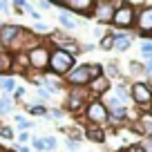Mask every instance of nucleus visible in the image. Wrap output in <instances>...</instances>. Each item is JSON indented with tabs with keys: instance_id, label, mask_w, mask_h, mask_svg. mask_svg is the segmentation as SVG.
<instances>
[{
	"instance_id": "obj_1",
	"label": "nucleus",
	"mask_w": 152,
	"mask_h": 152,
	"mask_svg": "<svg viewBox=\"0 0 152 152\" xmlns=\"http://www.w3.org/2000/svg\"><path fill=\"white\" fill-rule=\"evenodd\" d=\"M76 65H78V63H76L74 56L65 54L63 49L52 47V52H49V69H47V74L56 76V78H65Z\"/></svg>"
},
{
	"instance_id": "obj_2",
	"label": "nucleus",
	"mask_w": 152,
	"mask_h": 152,
	"mask_svg": "<svg viewBox=\"0 0 152 152\" xmlns=\"http://www.w3.org/2000/svg\"><path fill=\"white\" fill-rule=\"evenodd\" d=\"M116 11L112 18V27L114 29H134L137 23V9L141 7V2H114Z\"/></svg>"
},
{
	"instance_id": "obj_3",
	"label": "nucleus",
	"mask_w": 152,
	"mask_h": 152,
	"mask_svg": "<svg viewBox=\"0 0 152 152\" xmlns=\"http://www.w3.org/2000/svg\"><path fill=\"white\" fill-rule=\"evenodd\" d=\"M49 52H52V47H49L47 43H43V40L38 45H34V47L27 52L29 69L38 72V74H47V69H49Z\"/></svg>"
},
{
	"instance_id": "obj_4",
	"label": "nucleus",
	"mask_w": 152,
	"mask_h": 152,
	"mask_svg": "<svg viewBox=\"0 0 152 152\" xmlns=\"http://www.w3.org/2000/svg\"><path fill=\"white\" fill-rule=\"evenodd\" d=\"M90 92L87 87H67V94H65V110L69 114H76V116H81L85 105L90 103Z\"/></svg>"
},
{
	"instance_id": "obj_5",
	"label": "nucleus",
	"mask_w": 152,
	"mask_h": 152,
	"mask_svg": "<svg viewBox=\"0 0 152 152\" xmlns=\"http://www.w3.org/2000/svg\"><path fill=\"white\" fill-rule=\"evenodd\" d=\"M81 119H87V125H99V128H103L105 123H107L110 119V112L107 107L103 105V101L101 99H90V103L85 105V110H83Z\"/></svg>"
},
{
	"instance_id": "obj_6",
	"label": "nucleus",
	"mask_w": 152,
	"mask_h": 152,
	"mask_svg": "<svg viewBox=\"0 0 152 152\" xmlns=\"http://www.w3.org/2000/svg\"><path fill=\"white\" fill-rule=\"evenodd\" d=\"M130 101L137 105V110H150L152 105V87L143 81L130 83Z\"/></svg>"
},
{
	"instance_id": "obj_7",
	"label": "nucleus",
	"mask_w": 152,
	"mask_h": 152,
	"mask_svg": "<svg viewBox=\"0 0 152 152\" xmlns=\"http://www.w3.org/2000/svg\"><path fill=\"white\" fill-rule=\"evenodd\" d=\"M134 29L141 38H148L152 34V5L145 2L137 9V23H134Z\"/></svg>"
},
{
	"instance_id": "obj_8",
	"label": "nucleus",
	"mask_w": 152,
	"mask_h": 152,
	"mask_svg": "<svg viewBox=\"0 0 152 152\" xmlns=\"http://www.w3.org/2000/svg\"><path fill=\"white\" fill-rule=\"evenodd\" d=\"M114 11H116V5L112 0H94V9H92V18L99 25H112Z\"/></svg>"
},
{
	"instance_id": "obj_9",
	"label": "nucleus",
	"mask_w": 152,
	"mask_h": 152,
	"mask_svg": "<svg viewBox=\"0 0 152 152\" xmlns=\"http://www.w3.org/2000/svg\"><path fill=\"white\" fill-rule=\"evenodd\" d=\"M67 87H87L90 85V72H87V63H78L69 74L65 76Z\"/></svg>"
},
{
	"instance_id": "obj_10",
	"label": "nucleus",
	"mask_w": 152,
	"mask_h": 152,
	"mask_svg": "<svg viewBox=\"0 0 152 152\" xmlns=\"http://www.w3.org/2000/svg\"><path fill=\"white\" fill-rule=\"evenodd\" d=\"M130 128L141 137H152V110H139L137 119L130 123Z\"/></svg>"
},
{
	"instance_id": "obj_11",
	"label": "nucleus",
	"mask_w": 152,
	"mask_h": 152,
	"mask_svg": "<svg viewBox=\"0 0 152 152\" xmlns=\"http://www.w3.org/2000/svg\"><path fill=\"white\" fill-rule=\"evenodd\" d=\"M25 31V27H20V25H14V23H5L0 25V43H2V47L9 49L11 45L16 43L20 38V34Z\"/></svg>"
},
{
	"instance_id": "obj_12",
	"label": "nucleus",
	"mask_w": 152,
	"mask_h": 152,
	"mask_svg": "<svg viewBox=\"0 0 152 152\" xmlns=\"http://www.w3.org/2000/svg\"><path fill=\"white\" fill-rule=\"evenodd\" d=\"M110 87H112V83H110L105 76H99V78H92L90 81L87 92H90L92 99H103L105 94H110Z\"/></svg>"
},
{
	"instance_id": "obj_13",
	"label": "nucleus",
	"mask_w": 152,
	"mask_h": 152,
	"mask_svg": "<svg viewBox=\"0 0 152 152\" xmlns=\"http://www.w3.org/2000/svg\"><path fill=\"white\" fill-rule=\"evenodd\" d=\"M112 34V38H114V52L116 54H125L130 47H132V43H134V36L132 34H128V31H110Z\"/></svg>"
},
{
	"instance_id": "obj_14",
	"label": "nucleus",
	"mask_w": 152,
	"mask_h": 152,
	"mask_svg": "<svg viewBox=\"0 0 152 152\" xmlns=\"http://www.w3.org/2000/svg\"><path fill=\"white\" fill-rule=\"evenodd\" d=\"M14 74V56H11L9 49H2L0 52V78Z\"/></svg>"
},
{
	"instance_id": "obj_15",
	"label": "nucleus",
	"mask_w": 152,
	"mask_h": 152,
	"mask_svg": "<svg viewBox=\"0 0 152 152\" xmlns=\"http://www.w3.org/2000/svg\"><path fill=\"white\" fill-rule=\"evenodd\" d=\"M83 137H85L87 141H92V143H99V145H103L107 134H105V130L99 128V125H87L85 132H83Z\"/></svg>"
},
{
	"instance_id": "obj_16",
	"label": "nucleus",
	"mask_w": 152,
	"mask_h": 152,
	"mask_svg": "<svg viewBox=\"0 0 152 152\" xmlns=\"http://www.w3.org/2000/svg\"><path fill=\"white\" fill-rule=\"evenodd\" d=\"M112 87H114L112 94L119 99V103L123 105V107H128V103H130V85H125V83H112Z\"/></svg>"
},
{
	"instance_id": "obj_17",
	"label": "nucleus",
	"mask_w": 152,
	"mask_h": 152,
	"mask_svg": "<svg viewBox=\"0 0 152 152\" xmlns=\"http://www.w3.org/2000/svg\"><path fill=\"white\" fill-rule=\"evenodd\" d=\"M103 76L107 78L110 83H112V78L116 81V78H121V69L116 63H103Z\"/></svg>"
},
{
	"instance_id": "obj_18",
	"label": "nucleus",
	"mask_w": 152,
	"mask_h": 152,
	"mask_svg": "<svg viewBox=\"0 0 152 152\" xmlns=\"http://www.w3.org/2000/svg\"><path fill=\"white\" fill-rule=\"evenodd\" d=\"M58 23H61L65 29H76V20H74V16H72L67 9L58 11Z\"/></svg>"
},
{
	"instance_id": "obj_19",
	"label": "nucleus",
	"mask_w": 152,
	"mask_h": 152,
	"mask_svg": "<svg viewBox=\"0 0 152 152\" xmlns=\"http://www.w3.org/2000/svg\"><path fill=\"white\" fill-rule=\"evenodd\" d=\"M16 78L14 76H5V78H0V92H5V96L7 94H14L16 92Z\"/></svg>"
},
{
	"instance_id": "obj_20",
	"label": "nucleus",
	"mask_w": 152,
	"mask_h": 152,
	"mask_svg": "<svg viewBox=\"0 0 152 152\" xmlns=\"http://www.w3.org/2000/svg\"><path fill=\"white\" fill-rule=\"evenodd\" d=\"M139 52H141V56H143V61H145V63L152 61V40H150V38H143V40H141Z\"/></svg>"
},
{
	"instance_id": "obj_21",
	"label": "nucleus",
	"mask_w": 152,
	"mask_h": 152,
	"mask_svg": "<svg viewBox=\"0 0 152 152\" xmlns=\"http://www.w3.org/2000/svg\"><path fill=\"white\" fill-rule=\"evenodd\" d=\"M99 49H103V52H114V38L112 34H105L103 38H101V43H99Z\"/></svg>"
},
{
	"instance_id": "obj_22",
	"label": "nucleus",
	"mask_w": 152,
	"mask_h": 152,
	"mask_svg": "<svg viewBox=\"0 0 152 152\" xmlns=\"http://www.w3.org/2000/svg\"><path fill=\"white\" fill-rule=\"evenodd\" d=\"M27 112L31 114V116H47L49 110L45 107L43 103H36V105H27Z\"/></svg>"
},
{
	"instance_id": "obj_23",
	"label": "nucleus",
	"mask_w": 152,
	"mask_h": 152,
	"mask_svg": "<svg viewBox=\"0 0 152 152\" xmlns=\"http://www.w3.org/2000/svg\"><path fill=\"white\" fill-rule=\"evenodd\" d=\"M87 72H90V81L103 76V63H87Z\"/></svg>"
},
{
	"instance_id": "obj_24",
	"label": "nucleus",
	"mask_w": 152,
	"mask_h": 152,
	"mask_svg": "<svg viewBox=\"0 0 152 152\" xmlns=\"http://www.w3.org/2000/svg\"><path fill=\"white\" fill-rule=\"evenodd\" d=\"M14 121H16V125H18L20 130H23V132H29V130L34 128V123L29 119H25V116H20V114H16L14 116Z\"/></svg>"
},
{
	"instance_id": "obj_25",
	"label": "nucleus",
	"mask_w": 152,
	"mask_h": 152,
	"mask_svg": "<svg viewBox=\"0 0 152 152\" xmlns=\"http://www.w3.org/2000/svg\"><path fill=\"white\" fill-rule=\"evenodd\" d=\"M11 110H14V101L9 99V96H0V114H9Z\"/></svg>"
},
{
	"instance_id": "obj_26",
	"label": "nucleus",
	"mask_w": 152,
	"mask_h": 152,
	"mask_svg": "<svg viewBox=\"0 0 152 152\" xmlns=\"http://www.w3.org/2000/svg\"><path fill=\"white\" fill-rule=\"evenodd\" d=\"M0 139H2V141H14L16 134H14V130H11L9 125H0Z\"/></svg>"
},
{
	"instance_id": "obj_27",
	"label": "nucleus",
	"mask_w": 152,
	"mask_h": 152,
	"mask_svg": "<svg viewBox=\"0 0 152 152\" xmlns=\"http://www.w3.org/2000/svg\"><path fill=\"white\" fill-rule=\"evenodd\" d=\"M130 74H132V76H145V69H143V63H139V61H132V63H130Z\"/></svg>"
},
{
	"instance_id": "obj_28",
	"label": "nucleus",
	"mask_w": 152,
	"mask_h": 152,
	"mask_svg": "<svg viewBox=\"0 0 152 152\" xmlns=\"http://www.w3.org/2000/svg\"><path fill=\"white\" fill-rule=\"evenodd\" d=\"M40 139H43V143H45V152H54L58 148V143H56L54 137H40Z\"/></svg>"
},
{
	"instance_id": "obj_29",
	"label": "nucleus",
	"mask_w": 152,
	"mask_h": 152,
	"mask_svg": "<svg viewBox=\"0 0 152 152\" xmlns=\"http://www.w3.org/2000/svg\"><path fill=\"white\" fill-rule=\"evenodd\" d=\"M29 148H34L36 152H45V143H43L40 137H31V145H29Z\"/></svg>"
},
{
	"instance_id": "obj_30",
	"label": "nucleus",
	"mask_w": 152,
	"mask_h": 152,
	"mask_svg": "<svg viewBox=\"0 0 152 152\" xmlns=\"http://www.w3.org/2000/svg\"><path fill=\"white\" fill-rule=\"evenodd\" d=\"M25 14H27V16H29L31 20H36V23H40V20H43V14H40V11H36L34 7H29V9L25 11Z\"/></svg>"
},
{
	"instance_id": "obj_31",
	"label": "nucleus",
	"mask_w": 152,
	"mask_h": 152,
	"mask_svg": "<svg viewBox=\"0 0 152 152\" xmlns=\"http://www.w3.org/2000/svg\"><path fill=\"white\" fill-rule=\"evenodd\" d=\"M139 145H141V148H143L145 152H152V137H143Z\"/></svg>"
},
{
	"instance_id": "obj_32",
	"label": "nucleus",
	"mask_w": 152,
	"mask_h": 152,
	"mask_svg": "<svg viewBox=\"0 0 152 152\" xmlns=\"http://www.w3.org/2000/svg\"><path fill=\"white\" fill-rule=\"evenodd\" d=\"M16 139H18V143H20V145H27V143L31 141V134H29V132H20Z\"/></svg>"
},
{
	"instance_id": "obj_33",
	"label": "nucleus",
	"mask_w": 152,
	"mask_h": 152,
	"mask_svg": "<svg viewBox=\"0 0 152 152\" xmlns=\"http://www.w3.org/2000/svg\"><path fill=\"white\" fill-rule=\"evenodd\" d=\"M65 148H67V152H78V143L72 141V139H65Z\"/></svg>"
},
{
	"instance_id": "obj_34",
	"label": "nucleus",
	"mask_w": 152,
	"mask_h": 152,
	"mask_svg": "<svg viewBox=\"0 0 152 152\" xmlns=\"http://www.w3.org/2000/svg\"><path fill=\"white\" fill-rule=\"evenodd\" d=\"M143 69H145V78L152 81V61L150 63H143Z\"/></svg>"
},
{
	"instance_id": "obj_35",
	"label": "nucleus",
	"mask_w": 152,
	"mask_h": 152,
	"mask_svg": "<svg viewBox=\"0 0 152 152\" xmlns=\"http://www.w3.org/2000/svg\"><path fill=\"white\" fill-rule=\"evenodd\" d=\"M36 96H38L40 101H47V99H49V94H47L45 90H40V87H36Z\"/></svg>"
},
{
	"instance_id": "obj_36",
	"label": "nucleus",
	"mask_w": 152,
	"mask_h": 152,
	"mask_svg": "<svg viewBox=\"0 0 152 152\" xmlns=\"http://www.w3.org/2000/svg\"><path fill=\"white\" fill-rule=\"evenodd\" d=\"M128 152H145L139 143H132V145H128Z\"/></svg>"
},
{
	"instance_id": "obj_37",
	"label": "nucleus",
	"mask_w": 152,
	"mask_h": 152,
	"mask_svg": "<svg viewBox=\"0 0 152 152\" xmlns=\"http://www.w3.org/2000/svg\"><path fill=\"white\" fill-rule=\"evenodd\" d=\"M14 96H16V99H23V96H25V87H16V92H14Z\"/></svg>"
},
{
	"instance_id": "obj_38",
	"label": "nucleus",
	"mask_w": 152,
	"mask_h": 152,
	"mask_svg": "<svg viewBox=\"0 0 152 152\" xmlns=\"http://www.w3.org/2000/svg\"><path fill=\"white\" fill-rule=\"evenodd\" d=\"M7 9H9V2H0V14H7Z\"/></svg>"
},
{
	"instance_id": "obj_39",
	"label": "nucleus",
	"mask_w": 152,
	"mask_h": 152,
	"mask_svg": "<svg viewBox=\"0 0 152 152\" xmlns=\"http://www.w3.org/2000/svg\"><path fill=\"white\" fill-rule=\"evenodd\" d=\"M0 152H7V150H5V145H2V143H0Z\"/></svg>"
},
{
	"instance_id": "obj_40",
	"label": "nucleus",
	"mask_w": 152,
	"mask_h": 152,
	"mask_svg": "<svg viewBox=\"0 0 152 152\" xmlns=\"http://www.w3.org/2000/svg\"><path fill=\"white\" fill-rule=\"evenodd\" d=\"M2 49H5V47H2V43H0V52H2Z\"/></svg>"
},
{
	"instance_id": "obj_41",
	"label": "nucleus",
	"mask_w": 152,
	"mask_h": 152,
	"mask_svg": "<svg viewBox=\"0 0 152 152\" xmlns=\"http://www.w3.org/2000/svg\"><path fill=\"white\" fill-rule=\"evenodd\" d=\"M7 152H14V150H7Z\"/></svg>"
},
{
	"instance_id": "obj_42",
	"label": "nucleus",
	"mask_w": 152,
	"mask_h": 152,
	"mask_svg": "<svg viewBox=\"0 0 152 152\" xmlns=\"http://www.w3.org/2000/svg\"><path fill=\"white\" fill-rule=\"evenodd\" d=\"M150 110H152V105H150Z\"/></svg>"
}]
</instances>
